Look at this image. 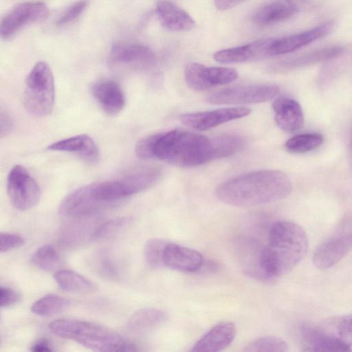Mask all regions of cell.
I'll use <instances>...</instances> for the list:
<instances>
[{"instance_id":"cell-1","label":"cell","mask_w":352,"mask_h":352,"mask_svg":"<svg viewBox=\"0 0 352 352\" xmlns=\"http://www.w3.org/2000/svg\"><path fill=\"white\" fill-rule=\"evenodd\" d=\"M292 183L284 173L263 170L238 175L220 184L217 197L237 207H250L274 202L287 197Z\"/></svg>"},{"instance_id":"cell-2","label":"cell","mask_w":352,"mask_h":352,"mask_svg":"<svg viewBox=\"0 0 352 352\" xmlns=\"http://www.w3.org/2000/svg\"><path fill=\"white\" fill-rule=\"evenodd\" d=\"M153 135L152 160L157 159L176 166L190 168L223 157L219 136L209 138L182 130Z\"/></svg>"},{"instance_id":"cell-3","label":"cell","mask_w":352,"mask_h":352,"mask_svg":"<svg viewBox=\"0 0 352 352\" xmlns=\"http://www.w3.org/2000/svg\"><path fill=\"white\" fill-rule=\"evenodd\" d=\"M307 248V236L301 226L287 221L274 223L263 253V267L269 280L290 272L303 258Z\"/></svg>"},{"instance_id":"cell-4","label":"cell","mask_w":352,"mask_h":352,"mask_svg":"<svg viewBox=\"0 0 352 352\" xmlns=\"http://www.w3.org/2000/svg\"><path fill=\"white\" fill-rule=\"evenodd\" d=\"M49 328L58 337L74 340L87 349L102 352L124 351L127 343L116 331L102 324L75 319L52 321Z\"/></svg>"},{"instance_id":"cell-5","label":"cell","mask_w":352,"mask_h":352,"mask_svg":"<svg viewBox=\"0 0 352 352\" xmlns=\"http://www.w3.org/2000/svg\"><path fill=\"white\" fill-rule=\"evenodd\" d=\"M55 98L54 80L48 64L36 63L25 79L23 91V104L26 110L33 116L43 117L53 110Z\"/></svg>"},{"instance_id":"cell-6","label":"cell","mask_w":352,"mask_h":352,"mask_svg":"<svg viewBox=\"0 0 352 352\" xmlns=\"http://www.w3.org/2000/svg\"><path fill=\"white\" fill-rule=\"evenodd\" d=\"M160 175L157 168H144L119 178L91 184V194L98 200L113 204L147 189L155 183Z\"/></svg>"},{"instance_id":"cell-7","label":"cell","mask_w":352,"mask_h":352,"mask_svg":"<svg viewBox=\"0 0 352 352\" xmlns=\"http://www.w3.org/2000/svg\"><path fill=\"white\" fill-rule=\"evenodd\" d=\"M278 92L279 87L274 84L239 85L212 92L206 100L213 104H254L268 101Z\"/></svg>"},{"instance_id":"cell-8","label":"cell","mask_w":352,"mask_h":352,"mask_svg":"<svg viewBox=\"0 0 352 352\" xmlns=\"http://www.w3.org/2000/svg\"><path fill=\"white\" fill-rule=\"evenodd\" d=\"M7 192L13 206L19 210L34 207L41 198V189L28 170L17 164L10 170L7 178Z\"/></svg>"},{"instance_id":"cell-9","label":"cell","mask_w":352,"mask_h":352,"mask_svg":"<svg viewBox=\"0 0 352 352\" xmlns=\"http://www.w3.org/2000/svg\"><path fill=\"white\" fill-rule=\"evenodd\" d=\"M238 76L233 68L206 67L197 63L188 64L184 72L186 84L192 89L202 91L215 86L229 84Z\"/></svg>"},{"instance_id":"cell-10","label":"cell","mask_w":352,"mask_h":352,"mask_svg":"<svg viewBox=\"0 0 352 352\" xmlns=\"http://www.w3.org/2000/svg\"><path fill=\"white\" fill-rule=\"evenodd\" d=\"M316 5L315 0H275L256 9L252 20L258 25H270L285 21Z\"/></svg>"},{"instance_id":"cell-11","label":"cell","mask_w":352,"mask_h":352,"mask_svg":"<svg viewBox=\"0 0 352 352\" xmlns=\"http://www.w3.org/2000/svg\"><path fill=\"white\" fill-rule=\"evenodd\" d=\"M111 204L94 197L89 185L67 195L59 206L58 212L65 218L80 219L93 216Z\"/></svg>"},{"instance_id":"cell-12","label":"cell","mask_w":352,"mask_h":352,"mask_svg":"<svg viewBox=\"0 0 352 352\" xmlns=\"http://www.w3.org/2000/svg\"><path fill=\"white\" fill-rule=\"evenodd\" d=\"M48 14V8L41 2L19 4L3 19L0 27L1 36L3 39H9L26 24L44 20Z\"/></svg>"},{"instance_id":"cell-13","label":"cell","mask_w":352,"mask_h":352,"mask_svg":"<svg viewBox=\"0 0 352 352\" xmlns=\"http://www.w3.org/2000/svg\"><path fill=\"white\" fill-rule=\"evenodd\" d=\"M352 249V230L342 231L322 242L313 255V263L320 270L331 268Z\"/></svg>"},{"instance_id":"cell-14","label":"cell","mask_w":352,"mask_h":352,"mask_svg":"<svg viewBox=\"0 0 352 352\" xmlns=\"http://www.w3.org/2000/svg\"><path fill=\"white\" fill-rule=\"evenodd\" d=\"M110 63L116 66L147 69L155 65V56L147 46L135 43H118L111 47Z\"/></svg>"},{"instance_id":"cell-15","label":"cell","mask_w":352,"mask_h":352,"mask_svg":"<svg viewBox=\"0 0 352 352\" xmlns=\"http://www.w3.org/2000/svg\"><path fill=\"white\" fill-rule=\"evenodd\" d=\"M251 109L247 107L221 108L212 111L183 114L181 122L188 127L197 130H208L223 123L248 116Z\"/></svg>"},{"instance_id":"cell-16","label":"cell","mask_w":352,"mask_h":352,"mask_svg":"<svg viewBox=\"0 0 352 352\" xmlns=\"http://www.w3.org/2000/svg\"><path fill=\"white\" fill-rule=\"evenodd\" d=\"M274 38H261L250 43L216 52L214 59L220 63H241L261 59L270 56V47Z\"/></svg>"},{"instance_id":"cell-17","label":"cell","mask_w":352,"mask_h":352,"mask_svg":"<svg viewBox=\"0 0 352 352\" xmlns=\"http://www.w3.org/2000/svg\"><path fill=\"white\" fill-rule=\"evenodd\" d=\"M234 248L236 258L246 274L258 280H269L263 263L264 247L254 239L239 238Z\"/></svg>"},{"instance_id":"cell-18","label":"cell","mask_w":352,"mask_h":352,"mask_svg":"<svg viewBox=\"0 0 352 352\" xmlns=\"http://www.w3.org/2000/svg\"><path fill=\"white\" fill-rule=\"evenodd\" d=\"M333 27V23L328 21L299 33L274 38L270 47V56L285 54L300 49L325 36Z\"/></svg>"},{"instance_id":"cell-19","label":"cell","mask_w":352,"mask_h":352,"mask_svg":"<svg viewBox=\"0 0 352 352\" xmlns=\"http://www.w3.org/2000/svg\"><path fill=\"white\" fill-rule=\"evenodd\" d=\"M204 260L199 252L173 243L166 245L162 258L163 265L187 273L200 272Z\"/></svg>"},{"instance_id":"cell-20","label":"cell","mask_w":352,"mask_h":352,"mask_svg":"<svg viewBox=\"0 0 352 352\" xmlns=\"http://www.w3.org/2000/svg\"><path fill=\"white\" fill-rule=\"evenodd\" d=\"M91 91L94 100L104 112L109 116H116L124 109L125 96L120 85L111 79L96 81Z\"/></svg>"},{"instance_id":"cell-21","label":"cell","mask_w":352,"mask_h":352,"mask_svg":"<svg viewBox=\"0 0 352 352\" xmlns=\"http://www.w3.org/2000/svg\"><path fill=\"white\" fill-rule=\"evenodd\" d=\"M272 109L275 122L283 131L294 133L303 126V111L300 104L295 100L280 97L274 101Z\"/></svg>"},{"instance_id":"cell-22","label":"cell","mask_w":352,"mask_h":352,"mask_svg":"<svg viewBox=\"0 0 352 352\" xmlns=\"http://www.w3.org/2000/svg\"><path fill=\"white\" fill-rule=\"evenodd\" d=\"M236 328L234 323L217 324L204 335L190 349L192 352H217L228 346L234 340Z\"/></svg>"},{"instance_id":"cell-23","label":"cell","mask_w":352,"mask_h":352,"mask_svg":"<svg viewBox=\"0 0 352 352\" xmlns=\"http://www.w3.org/2000/svg\"><path fill=\"white\" fill-rule=\"evenodd\" d=\"M156 13L162 25L170 31L186 32L195 25L189 14L169 0L157 2Z\"/></svg>"},{"instance_id":"cell-24","label":"cell","mask_w":352,"mask_h":352,"mask_svg":"<svg viewBox=\"0 0 352 352\" xmlns=\"http://www.w3.org/2000/svg\"><path fill=\"white\" fill-rule=\"evenodd\" d=\"M50 151L74 153L87 162L96 163L100 153L94 140L87 134H80L54 142L47 146Z\"/></svg>"},{"instance_id":"cell-25","label":"cell","mask_w":352,"mask_h":352,"mask_svg":"<svg viewBox=\"0 0 352 352\" xmlns=\"http://www.w3.org/2000/svg\"><path fill=\"white\" fill-rule=\"evenodd\" d=\"M303 351H349L343 344L328 335L319 325H305L300 330Z\"/></svg>"},{"instance_id":"cell-26","label":"cell","mask_w":352,"mask_h":352,"mask_svg":"<svg viewBox=\"0 0 352 352\" xmlns=\"http://www.w3.org/2000/svg\"><path fill=\"white\" fill-rule=\"evenodd\" d=\"M94 270L104 278L119 280L124 275L126 267L123 259L116 252L103 249L97 252L93 259Z\"/></svg>"},{"instance_id":"cell-27","label":"cell","mask_w":352,"mask_h":352,"mask_svg":"<svg viewBox=\"0 0 352 352\" xmlns=\"http://www.w3.org/2000/svg\"><path fill=\"white\" fill-rule=\"evenodd\" d=\"M342 52L343 48L339 45L329 46L285 60L280 66L285 69L306 67L334 58Z\"/></svg>"},{"instance_id":"cell-28","label":"cell","mask_w":352,"mask_h":352,"mask_svg":"<svg viewBox=\"0 0 352 352\" xmlns=\"http://www.w3.org/2000/svg\"><path fill=\"white\" fill-rule=\"evenodd\" d=\"M167 319L166 314L157 308H143L133 313L129 318L127 327L135 331H143L155 328Z\"/></svg>"},{"instance_id":"cell-29","label":"cell","mask_w":352,"mask_h":352,"mask_svg":"<svg viewBox=\"0 0 352 352\" xmlns=\"http://www.w3.org/2000/svg\"><path fill=\"white\" fill-rule=\"evenodd\" d=\"M319 325L350 351L352 350V314L327 320Z\"/></svg>"},{"instance_id":"cell-30","label":"cell","mask_w":352,"mask_h":352,"mask_svg":"<svg viewBox=\"0 0 352 352\" xmlns=\"http://www.w3.org/2000/svg\"><path fill=\"white\" fill-rule=\"evenodd\" d=\"M54 278L58 285L67 292L89 293L96 289L93 282L73 270H58L54 274Z\"/></svg>"},{"instance_id":"cell-31","label":"cell","mask_w":352,"mask_h":352,"mask_svg":"<svg viewBox=\"0 0 352 352\" xmlns=\"http://www.w3.org/2000/svg\"><path fill=\"white\" fill-rule=\"evenodd\" d=\"M324 142L323 136L318 133H305L289 138L284 144L287 151L302 154L320 147Z\"/></svg>"},{"instance_id":"cell-32","label":"cell","mask_w":352,"mask_h":352,"mask_svg":"<svg viewBox=\"0 0 352 352\" xmlns=\"http://www.w3.org/2000/svg\"><path fill=\"white\" fill-rule=\"evenodd\" d=\"M69 300L56 294H47L35 301L31 306V311L41 316H50L64 311L69 305Z\"/></svg>"},{"instance_id":"cell-33","label":"cell","mask_w":352,"mask_h":352,"mask_svg":"<svg viewBox=\"0 0 352 352\" xmlns=\"http://www.w3.org/2000/svg\"><path fill=\"white\" fill-rule=\"evenodd\" d=\"M31 260L37 267L47 272L57 270L62 263L59 252L50 244L39 247L33 253Z\"/></svg>"},{"instance_id":"cell-34","label":"cell","mask_w":352,"mask_h":352,"mask_svg":"<svg viewBox=\"0 0 352 352\" xmlns=\"http://www.w3.org/2000/svg\"><path fill=\"white\" fill-rule=\"evenodd\" d=\"M129 217L115 218L98 226L91 233L90 238L94 241L107 240L115 237L130 223Z\"/></svg>"},{"instance_id":"cell-35","label":"cell","mask_w":352,"mask_h":352,"mask_svg":"<svg viewBox=\"0 0 352 352\" xmlns=\"http://www.w3.org/2000/svg\"><path fill=\"white\" fill-rule=\"evenodd\" d=\"M287 344L281 338L274 336L261 337L248 343L243 349L245 352H285Z\"/></svg>"},{"instance_id":"cell-36","label":"cell","mask_w":352,"mask_h":352,"mask_svg":"<svg viewBox=\"0 0 352 352\" xmlns=\"http://www.w3.org/2000/svg\"><path fill=\"white\" fill-rule=\"evenodd\" d=\"M168 243L160 239H151L146 243L144 257L146 263L151 267H159L163 265V253Z\"/></svg>"},{"instance_id":"cell-37","label":"cell","mask_w":352,"mask_h":352,"mask_svg":"<svg viewBox=\"0 0 352 352\" xmlns=\"http://www.w3.org/2000/svg\"><path fill=\"white\" fill-rule=\"evenodd\" d=\"M23 238L16 234L1 232L0 234V252H8L18 248L24 244Z\"/></svg>"},{"instance_id":"cell-38","label":"cell","mask_w":352,"mask_h":352,"mask_svg":"<svg viewBox=\"0 0 352 352\" xmlns=\"http://www.w3.org/2000/svg\"><path fill=\"white\" fill-rule=\"evenodd\" d=\"M87 4L86 1L82 0L70 6L60 16L57 24L63 25L76 19L84 11Z\"/></svg>"},{"instance_id":"cell-39","label":"cell","mask_w":352,"mask_h":352,"mask_svg":"<svg viewBox=\"0 0 352 352\" xmlns=\"http://www.w3.org/2000/svg\"><path fill=\"white\" fill-rule=\"evenodd\" d=\"M20 296L14 289L1 286L0 287L1 307H7L19 301Z\"/></svg>"},{"instance_id":"cell-40","label":"cell","mask_w":352,"mask_h":352,"mask_svg":"<svg viewBox=\"0 0 352 352\" xmlns=\"http://www.w3.org/2000/svg\"><path fill=\"white\" fill-rule=\"evenodd\" d=\"M13 120L9 113L3 109L0 113V134L1 137L8 135L13 128Z\"/></svg>"},{"instance_id":"cell-41","label":"cell","mask_w":352,"mask_h":352,"mask_svg":"<svg viewBox=\"0 0 352 352\" xmlns=\"http://www.w3.org/2000/svg\"><path fill=\"white\" fill-rule=\"evenodd\" d=\"M31 350L35 352H50L53 351V346L46 338H40L32 344Z\"/></svg>"},{"instance_id":"cell-42","label":"cell","mask_w":352,"mask_h":352,"mask_svg":"<svg viewBox=\"0 0 352 352\" xmlns=\"http://www.w3.org/2000/svg\"><path fill=\"white\" fill-rule=\"evenodd\" d=\"M247 0H214L215 8L221 11L229 10Z\"/></svg>"},{"instance_id":"cell-43","label":"cell","mask_w":352,"mask_h":352,"mask_svg":"<svg viewBox=\"0 0 352 352\" xmlns=\"http://www.w3.org/2000/svg\"><path fill=\"white\" fill-rule=\"evenodd\" d=\"M351 146H352V131H351Z\"/></svg>"}]
</instances>
